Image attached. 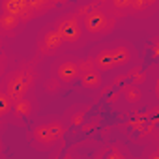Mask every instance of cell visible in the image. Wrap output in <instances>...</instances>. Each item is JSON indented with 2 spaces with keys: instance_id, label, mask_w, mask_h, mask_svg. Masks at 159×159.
<instances>
[{
  "instance_id": "1",
  "label": "cell",
  "mask_w": 159,
  "mask_h": 159,
  "mask_svg": "<svg viewBox=\"0 0 159 159\" xmlns=\"http://www.w3.org/2000/svg\"><path fill=\"white\" fill-rule=\"evenodd\" d=\"M34 81H36V75H34L32 66L23 64V66H19L15 71H11V73L6 77L4 88H6V92L11 96V99L15 101V99L26 98V92L32 88Z\"/></svg>"
},
{
  "instance_id": "2",
  "label": "cell",
  "mask_w": 159,
  "mask_h": 159,
  "mask_svg": "<svg viewBox=\"0 0 159 159\" xmlns=\"http://www.w3.org/2000/svg\"><path fill=\"white\" fill-rule=\"evenodd\" d=\"M116 25V19L111 17L107 11L99 10V8H94L88 15L83 17V26H84V32L92 34V36H101V34H109Z\"/></svg>"
},
{
  "instance_id": "3",
  "label": "cell",
  "mask_w": 159,
  "mask_h": 159,
  "mask_svg": "<svg viewBox=\"0 0 159 159\" xmlns=\"http://www.w3.org/2000/svg\"><path fill=\"white\" fill-rule=\"evenodd\" d=\"M66 135V124L64 122H49V124H39L34 131H32V137L34 140L43 146V148H49L52 146L54 142L62 140Z\"/></svg>"
},
{
  "instance_id": "4",
  "label": "cell",
  "mask_w": 159,
  "mask_h": 159,
  "mask_svg": "<svg viewBox=\"0 0 159 159\" xmlns=\"http://www.w3.org/2000/svg\"><path fill=\"white\" fill-rule=\"evenodd\" d=\"M54 28L58 30V34L64 38L66 43H75L83 38L84 26H83V19L79 15H64L62 19L56 21Z\"/></svg>"
},
{
  "instance_id": "5",
  "label": "cell",
  "mask_w": 159,
  "mask_h": 159,
  "mask_svg": "<svg viewBox=\"0 0 159 159\" xmlns=\"http://www.w3.org/2000/svg\"><path fill=\"white\" fill-rule=\"evenodd\" d=\"M81 84L86 88V90H98L101 86V73L96 66L94 60H81Z\"/></svg>"
},
{
  "instance_id": "6",
  "label": "cell",
  "mask_w": 159,
  "mask_h": 159,
  "mask_svg": "<svg viewBox=\"0 0 159 159\" xmlns=\"http://www.w3.org/2000/svg\"><path fill=\"white\" fill-rule=\"evenodd\" d=\"M2 11L19 17L23 23L36 17V13L32 11L28 0H2Z\"/></svg>"
},
{
  "instance_id": "7",
  "label": "cell",
  "mask_w": 159,
  "mask_h": 159,
  "mask_svg": "<svg viewBox=\"0 0 159 159\" xmlns=\"http://www.w3.org/2000/svg\"><path fill=\"white\" fill-rule=\"evenodd\" d=\"M62 43H66L64 38L58 34L56 28H52V30L45 32V34L39 38V41H38V51H39L41 54H52V52H56V51L62 47Z\"/></svg>"
},
{
  "instance_id": "8",
  "label": "cell",
  "mask_w": 159,
  "mask_h": 159,
  "mask_svg": "<svg viewBox=\"0 0 159 159\" xmlns=\"http://www.w3.org/2000/svg\"><path fill=\"white\" fill-rule=\"evenodd\" d=\"M56 77L62 83H73L75 79L81 77V64L73 60H64L56 66Z\"/></svg>"
},
{
  "instance_id": "9",
  "label": "cell",
  "mask_w": 159,
  "mask_h": 159,
  "mask_svg": "<svg viewBox=\"0 0 159 159\" xmlns=\"http://www.w3.org/2000/svg\"><path fill=\"white\" fill-rule=\"evenodd\" d=\"M94 62H96V66H98L99 71H109V69L116 67L114 56H112V49H103V51H99V52L96 54Z\"/></svg>"
},
{
  "instance_id": "10",
  "label": "cell",
  "mask_w": 159,
  "mask_h": 159,
  "mask_svg": "<svg viewBox=\"0 0 159 159\" xmlns=\"http://www.w3.org/2000/svg\"><path fill=\"white\" fill-rule=\"evenodd\" d=\"M21 23H23V21H21L19 17L11 15V13L2 11V15H0V30H2L4 34H15L17 28L21 26Z\"/></svg>"
},
{
  "instance_id": "11",
  "label": "cell",
  "mask_w": 159,
  "mask_h": 159,
  "mask_svg": "<svg viewBox=\"0 0 159 159\" xmlns=\"http://www.w3.org/2000/svg\"><path fill=\"white\" fill-rule=\"evenodd\" d=\"M112 56H114L116 67H120V66H125L131 60L133 52H131V49L127 45H116V47H112Z\"/></svg>"
},
{
  "instance_id": "12",
  "label": "cell",
  "mask_w": 159,
  "mask_h": 159,
  "mask_svg": "<svg viewBox=\"0 0 159 159\" xmlns=\"http://www.w3.org/2000/svg\"><path fill=\"white\" fill-rule=\"evenodd\" d=\"M30 2V8H32V11L36 13V15H41V13H47V11H51L54 6H56V2L58 0H28Z\"/></svg>"
},
{
  "instance_id": "13",
  "label": "cell",
  "mask_w": 159,
  "mask_h": 159,
  "mask_svg": "<svg viewBox=\"0 0 159 159\" xmlns=\"http://www.w3.org/2000/svg\"><path fill=\"white\" fill-rule=\"evenodd\" d=\"M122 94H124V98H125L129 103H137V101H140V98H142V92H140L139 84H135V83H131V84L124 86Z\"/></svg>"
},
{
  "instance_id": "14",
  "label": "cell",
  "mask_w": 159,
  "mask_h": 159,
  "mask_svg": "<svg viewBox=\"0 0 159 159\" xmlns=\"http://www.w3.org/2000/svg\"><path fill=\"white\" fill-rule=\"evenodd\" d=\"M13 111H15V114H19V116H30V114H32V103H30L26 98L15 99V101H13Z\"/></svg>"
},
{
  "instance_id": "15",
  "label": "cell",
  "mask_w": 159,
  "mask_h": 159,
  "mask_svg": "<svg viewBox=\"0 0 159 159\" xmlns=\"http://www.w3.org/2000/svg\"><path fill=\"white\" fill-rule=\"evenodd\" d=\"M13 111V99L11 96L4 90V92H0V116H6Z\"/></svg>"
},
{
  "instance_id": "16",
  "label": "cell",
  "mask_w": 159,
  "mask_h": 159,
  "mask_svg": "<svg viewBox=\"0 0 159 159\" xmlns=\"http://www.w3.org/2000/svg\"><path fill=\"white\" fill-rule=\"evenodd\" d=\"M157 2V0H131V10L133 11H142V10H146V8H150V6H153Z\"/></svg>"
},
{
  "instance_id": "17",
  "label": "cell",
  "mask_w": 159,
  "mask_h": 159,
  "mask_svg": "<svg viewBox=\"0 0 159 159\" xmlns=\"http://www.w3.org/2000/svg\"><path fill=\"white\" fill-rule=\"evenodd\" d=\"M88 109H90V105H86V107H83L81 111H77L75 114H71V124H73V125H83V120H84Z\"/></svg>"
},
{
  "instance_id": "18",
  "label": "cell",
  "mask_w": 159,
  "mask_h": 159,
  "mask_svg": "<svg viewBox=\"0 0 159 159\" xmlns=\"http://www.w3.org/2000/svg\"><path fill=\"white\" fill-rule=\"evenodd\" d=\"M111 4L116 8V10H125L131 6V0H111Z\"/></svg>"
},
{
  "instance_id": "19",
  "label": "cell",
  "mask_w": 159,
  "mask_h": 159,
  "mask_svg": "<svg viewBox=\"0 0 159 159\" xmlns=\"http://www.w3.org/2000/svg\"><path fill=\"white\" fill-rule=\"evenodd\" d=\"M152 56L159 58V36H155L153 41H152Z\"/></svg>"
},
{
  "instance_id": "20",
  "label": "cell",
  "mask_w": 159,
  "mask_h": 159,
  "mask_svg": "<svg viewBox=\"0 0 159 159\" xmlns=\"http://www.w3.org/2000/svg\"><path fill=\"white\" fill-rule=\"evenodd\" d=\"M60 83H62V81H60L58 77H56V79H51V81H49V86H47V90H49V92H56V90L60 88Z\"/></svg>"
},
{
  "instance_id": "21",
  "label": "cell",
  "mask_w": 159,
  "mask_h": 159,
  "mask_svg": "<svg viewBox=\"0 0 159 159\" xmlns=\"http://www.w3.org/2000/svg\"><path fill=\"white\" fill-rule=\"evenodd\" d=\"M99 125V118H94L90 124H83V131H94V127Z\"/></svg>"
},
{
  "instance_id": "22",
  "label": "cell",
  "mask_w": 159,
  "mask_h": 159,
  "mask_svg": "<svg viewBox=\"0 0 159 159\" xmlns=\"http://www.w3.org/2000/svg\"><path fill=\"white\" fill-rule=\"evenodd\" d=\"M129 125L135 127V129H142V125H144V118H135V120L129 122Z\"/></svg>"
},
{
  "instance_id": "23",
  "label": "cell",
  "mask_w": 159,
  "mask_h": 159,
  "mask_svg": "<svg viewBox=\"0 0 159 159\" xmlns=\"http://www.w3.org/2000/svg\"><path fill=\"white\" fill-rule=\"evenodd\" d=\"M105 155H109V157H122V153H120V152H116L114 148H112L109 153H105Z\"/></svg>"
},
{
  "instance_id": "24",
  "label": "cell",
  "mask_w": 159,
  "mask_h": 159,
  "mask_svg": "<svg viewBox=\"0 0 159 159\" xmlns=\"http://www.w3.org/2000/svg\"><path fill=\"white\" fill-rule=\"evenodd\" d=\"M155 94H157V99H159V79H157V84H155Z\"/></svg>"
},
{
  "instance_id": "25",
  "label": "cell",
  "mask_w": 159,
  "mask_h": 159,
  "mask_svg": "<svg viewBox=\"0 0 159 159\" xmlns=\"http://www.w3.org/2000/svg\"><path fill=\"white\" fill-rule=\"evenodd\" d=\"M155 157H159V144H157V150H155Z\"/></svg>"
},
{
  "instance_id": "26",
  "label": "cell",
  "mask_w": 159,
  "mask_h": 159,
  "mask_svg": "<svg viewBox=\"0 0 159 159\" xmlns=\"http://www.w3.org/2000/svg\"><path fill=\"white\" fill-rule=\"evenodd\" d=\"M58 2H64V0H58Z\"/></svg>"
}]
</instances>
